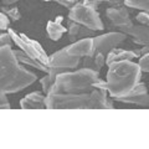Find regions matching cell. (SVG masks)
I'll use <instances>...</instances> for the list:
<instances>
[{"mask_svg": "<svg viewBox=\"0 0 149 149\" xmlns=\"http://www.w3.org/2000/svg\"><path fill=\"white\" fill-rule=\"evenodd\" d=\"M125 0H111L109 4L112 6H122Z\"/></svg>", "mask_w": 149, "mask_h": 149, "instance_id": "cell-31", "label": "cell"}, {"mask_svg": "<svg viewBox=\"0 0 149 149\" xmlns=\"http://www.w3.org/2000/svg\"><path fill=\"white\" fill-rule=\"evenodd\" d=\"M68 54L73 57H86L93 54V37H85L72 45L67 46Z\"/></svg>", "mask_w": 149, "mask_h": 149, "instance_id": "cell-12", "label": "cell"}, {"mask_svg": "<svg viewBox=\"0 0 149 149\" xmlns=\"http://www.w3.org/2000/svg\"><path fill=\"white\" fill-rule=\"evenodd\" d=\"M127 39V35L124 32H109V34H104L101 36L93 37V55L96 54H103L107 56V54L111 50L116 49L119 44Z\"/></svg>", "mask_w": 149, "mask_h": 149, "instance_id": "cell-8", "label": "cell"}, {"mask_svg": "<svg viewBox=\"0 0 149 149\" xmlns=\"http://www.w3.org/2000/svg\"><path fill=\"white\" fill-rule=\"evenodd\" d=\"M46 107L50 109H90V93H50L46 95Z\"/></svg>", "mask_w": 149, "mask_h": 149, "instance_id": "cell-4", "label": "cell"}, {"mask_svg": "<svg viewBox=\"0 0 149 149\" xmlns=\"http://www.w3.org/2000/svg\"><path fill=\"white\" fill-rule=\"evenodd\" d=\"M14 54H15L16 58L19 60V62L20 63L27 65V66L34 67L36 70H40V71H42V72L50 73V67L47 66V65H44V63H41L40 61H37V60L30 57V56H27L22 50H14Z\"/></svg>", "mask_w": 149, "mask_h": 149, "instance_id": "cell-15", "label": "cell"}, {"mask_svg": "<svg viewBox=\"0 0 149 149\" xmlns=\"http://www.w3.org/2000/svg\"><path fill=\"white\" fill-rule=\"evenodd\" d=\"M142 76V70L138 63L130 60L116 61L108 66L107 72V91L112 98L128 96L136 87Z\"/></svg>", "mask_w": 149, "mask_h": 149, "instance_id": "cell-2", "label": "cell"}, {"mask_svg": "<svg viewBox=\"0 0 149 149\" xmlns=\"http://www.w3.org/2000/svg\"><path fill=\"white\" fill-rule=\"evenodd\" d=\"M148 107H149V104H148Z\"/></svg>", "mask_w": 149, "mask_h": 149, "instance_id": "cell-36", "label": "cell"}, {"mask_svg": "<svg viewBox=\"0 0 149 149\" xmlns=\"http://www.w3.org/2000/svg\"><path fill=\"white\" fill-rule=\"evenodd\" d=\"M144 93H147V86L144 85V83L139 82L128 96H141V95H144Z\"/></svg>", "mask_w": 149, "mask_h": 149, "instance_id": "cell-24", "label": "cell"}, {"mask_svg": "<svg viewBox=\"0 0 149 149\" xmlns=\"http://www.w3.org/2000/svg\"><path fill=\"white\" fill-rule=\"evenodd\" d=\"M9 34H10L14 44H15L20 50L24 51L27 56H30V57L40 61L41 63L47 65L49 66L50 57L47 56V54L45 52L42 46H41L39 42H36L35 40L30 39V37H27L24 34H17V32H15L11 29H9Z\"/></svg>", "mask_w": 149, "mask_h": 149, "instance_id": "cell-6", "label": "cell"}, {"mask_svg": "<svg viewBox=\"0 0 149 149\" xmlns=\"http://www.w3.org/2000/svg\"><path fill=\"white\" fill-rule=\"evenodd\" d=\"M100 81V72L82 67L81 70L73 72L68 71L57 74L50 93H72V95L91 93L93 85Z\"/></svg>", "mask_w": 149, "mask_h": 149, "instance_id": "cell-3", "label": "cell"}, {"mask_svg": "<svg viewBox=\"0 0 149 149\" xmlns=\"http://www.w3.org/2000/svg\"><path fill=\"white\" fill-rule=\"evenodd\" d=\"M81 57H73L68 54L67 46L63 47L62 50L55 52L54 55L50 56L49 61V67H50V73L52 77L56 78V76L63 72H68L71 70H74L80 66Z\"/></svg>", "mask_w": 149, "mask_h": 149, "instance_id": "cell-7", "label": "cell"}, {"mask_svg": "<svg viewBox=\"0 0 149 149\" xmlns=\"http://www.w3.org/2000/svg\"><path fill=\"white\" fill-rule=\"evenodd\" d=\"M1 109H10V103L8 101L6 93L1 92Z\"/></svg>", "mask_w": 149, "mask_h": 149, "instance_id": "cell-29", "label": "cell"}, {"mask_svg": "<svg viewBox=\"0 0 149 149\" xmlns=\"http://www.w3.org/2000/svg\"><path fill=\"white\" fill-rule=\"evenodd\" d=\"M122 103H128V104H136L139 107H148L149 104V95L148 92L141 96H125V97H118V98H113Z\"/></svg>", "mask_w": 149, "mask_h": 149, "instance_id": "cell-19", "label": "cell"}, {"mask_svg": "<svg viewBox=\"0 0 149 149\" xmlns=\"http://www.w3.org/2000/svg\"><path fill=\"white\" fill-rule=\"evenodd\" d=\"M1 13H4V14H6V15L11 19V20H14V21H16V20H19V19L21 17V15H20V11H19V9L17 8H6L5 5H4L3 8H1Z\"/></svg>", "mask_w": 149, "mask_h": 149, "instance_id": "cell-22", "label": "cell"}, {"mask_svg": "<svg viewBox=\"0 0 149 149\" xmlns=\"http://www.w3.org/2000/svg\"><path fill=\"white\" fill-rule=\"evenodd\" d=\"M108 91L106 88H95L90 93V109H108L113 108L112 101L107 98Z\"/></svg>", "mask_w": 149, "mask_h": 149, "instance_id": "cell-11", "label": "cell"}, {"mask_svg": "<svg viewBox=\"0 0 149 149\" xmlns=\"http://www.w3.org/2000/svg\"><path fill=\"white\" fill-rule=\"evenodd\" d=\"M106 16L109 19V21L118 29H123V27L130 26L133 24L130 20L129 13L123 6H111L106 10Z\"/></svg>", "mask_w": 149, "mask_h": 149, "instance_id": "cell-9", "label": "cell"}, {"mask_svg": "<svg viewBox=\"0 0 149 149\" xmlns=\"http://www.w3.org/2000/svg\"><path fill=\"white\" fill-rule=\"evenodd\" d=\"M20 107L22 109H45L46 107V96L40 92H32L26 95L20 101Z\"/></svg>", "mask_w": 149, "mask_h": 149, "instance_id": "cell-13", "label": "cell"}, {"mask_svg": "<svg viewBox=\"0 0 149 149\" xmlns=\"http://www.w3.org/2000/svg\"><path fill=\"white\" fill-rule=\"evenodd\" d=\"M37 80L36 74L26 70L16 58L11 46L0 47V82L1 92L16 93Z\"/></svg>", "mask_w": 149, "mask_h": 149, "instance_id": "cell-1", "label": "cell"}, {"mask_svg": "<svg viewBox=\"0 0 149 149\" xmlns=\"http://www.w3.org/2000/svg\"><path fill=\"white\" fill-rule=\"evenodd\" d=\"M141 51V55L143 56V55H147V54H149V46H144V47L142 49V50H139Z\"/></svg>", "mask_w": 149, "mask_h": 149, "instance_id": "cell-33", "label": "cell"}, {"mask_svg": "<svg viewBox=\"0 0 149 149\" xmlns=\"http://www.w3.org/2000/svg\"><path fill=\"white\" fill-rule=\"evenodd\" d=\"M42 1H50V0H42Z\"/></svg>", "mask_w": 149, "mask_h": 149, "instance_id": "cell-35", "label": "cell"}, {"mask_svg": "<svg viewBox=\"0 0 149 149\" xmlns=\"http://www.w3.org/2000/svg\"><path fill=\"white\" fill-rule=\"evenodd\" d=\"M136 19L139 21L141 25H146V26H149V13H139L138 15L136 16Z\"/></svg>", "mask_w": 149, "mask_h": 149, "instance_id": "cell-26", "label": "cell"}, {"mask_svg": "<svg viewBox=\"0 0 149 149\" xmlns=\"http://www.w3.org/2000/svg\"><path fill=\"white\" fill-rule=\"evenodd\" d=\"M13 44H14V41L9 32L8 34L0 35V46H1V47H4V46H13Z\"/></svg>", "mask_w": 149, "mask_h": 149, "instance_id": "cell-25", "label": "cell"}, {"mask_svg": "<svg viewBox=\"0 0 149 149\" xmlns=\"http://www.w3.org/2000/svg\"><path fill=\"white\" fill-rule=\"evenodd\" d=\"M9 25H10V17H9L6 14L1 13V15H0V29L1 30H8Z\"/></svg>", "mask_w": 149, "mask_h": 149, "instance_id": "cell-27", "label": "cell"}, {"mask_svg": "<svg viewBox=\"0 0 149 149\" xmlns=\"http://www.w3.org/2000/svg\"><path fill=\"white\" fill-rule=\"evenodd\" d=\"M16 1H19V0H3V4L5 6H10L13 4H15Z\"/></svg>", "mask_w": 149, "mask_h": 149, "instance_id": "cell-32", "label": "cell"}, {"mask_svg": "<svg viewBox=\"0 0 149 149\" xmlns=\"http://www.w3.org/2000/svg\"><path fill=\"white\" fill-rule=\"evenodd\" d=\"M120 31L124 32L127 36L132 37L136 44L149 46V26L146 25H130L127 27L120 29Z\"/></svg>", "mask_w": 149, "mask_h": 149, "instance_id": "cell-10", "label": "cell"}, {"mask_svg": "<svg viewBox=\"0 0 149 149\" xmlns=\"http://www.w3.org/2000/svg\"><path fill=\"white\" fill-rule=\"evenodd\" d=\"M67 32H68V36L71 37V39L76 40V39L91 37V35H93V32L95 31L88 29V27H86V26L81 25V24H77V22H74V21H70Z\"/></svg>", "mask_w": 149, "mask_h": 149, "instance_id": "cell-18", "label": "cell"}, {"mask_svg": "<svg viewBox=\"0 0 149 149\" xmlns=\"http://www.w3.org/2000/svg\"><path fill=\"white\" fill-rule=\"evenodd\" d=\"M61 21L62 17L58 16L56 17V21H49L46 25V31H47V35L51 40L57 41L61 39L65 32H67V29L61 24Z\"/></svg>", "mask_w": 149, "mask_h": 149, "instance_id": "cell-16", "label": "cell"}, {"mask_svg": "<svg viewBox=\"0 0 149 149\" xmlns=\"http://www.w3.org/2000/svg\"><path fill=\"white\" fill-rule=\"evenodd\" d=\"M52 1H56L60 5L62 6H66V8H72L74 4L78 3V0H52Z\"/></svg>", "mask_w": 149, "mask_h": 149, "instance_id": "cell-28", "label": "cell"}, {"mask_svg": "<svg viewBox=\"0 0 149 149\" xmlns=\"http://www.w3.org/2000/svg\"><path fill=\"white\" fill-rule=\"evenodd\" d=\"M83 4H85L86 6H88V8H92V9H95V10H97L100 3L96 1V0H83Z\"/></svg>", "mask_w": 149, "mask_h": 149, "instance_id": "cell-30", "label": "cell"}, {"mask_svg": "<svg viewBox=\"0 0 149 149\" xmlns=\"http://www.w3.org/2000/svg\"><path fill=\"white\" fill-rule=\"evenodd\" d=\"M106 65V55L103 54H96L93 56H86L82 60V67L90 68L93 71L100 72L101 68Z\"/></svg>", "mask_w": 149, "mask_h": 149, "instance_id": "cell-17", "label": "cell"}, {"mask_svg": "<svg viewBox=\"0 0 149 149\" xmlns=\"http://www.w3.org/2000/svg\"><path fill=\"white\" fill-rule=\"evenodd\" d=\"M68 19L70 21L81 24L93 31H98V30L101 31L104 29V25L102 22L97 10L86 6L83 3H77L72 8H70Z\"/></svg>", "mask_w": 149, "mask_h": 149, "instance_id": "cell-5", "label": "cell"}, {"mask_svg": "<svg viewBox=\"0 0 149 149\" xmlns=\"http://www.w3.org/2000/svg\"><path fill=\"white\" fill-rule=\"evenodd\" d=\"M55 81H56V78L52 77V76H51V74H49V73H46V76H44V77L40 80L41 87H42V91H44L45 95H49V93L51 92V88H52Z\"/></svg>", "mask_w": 149, "mask_h": 149, "instance_id": "cell-21", "label": "cell"}, {"mask_svg": "<svg viewBox=\"0 0 149 149\" xmlns=\"http://www.w3.org/2000/svg\"><path fill=\"white\" fill-rule=\"evenodd\" d=\"M124 5L132 9H138L144 13H149V0H125Z\"/></svg>", "mask_w": 149, "mask_h": 149, "instance_id": "cell-20", "label": "cell"}, {"mask_svg": "<svg viewBox=\"0 0 149 149\" xmlns=\"http://www.w3.org/2000/svg\"><path fill=\"white\" fill-rule=\"evenodd\" d=\"M96 1H98V3H103V1H111V0H96Z\"/></svg>", "mask_w": 149, "mask_h": 149, "instance_id": "cell-34", "label": "cell"}, {"mask_svg": "<svg viewBox=\"0 0 149 149\" xmlns=\"http://www.w3.org/2000/svg\"><path fill=\"white\" fill-rule=\"evenodd\" d=\"M139 67H141L142 72H149V54L143 55L141 58H139Z\"/></svg>", "mask_w": 149, "mask_h": 149, "instance_id": "cell-23", "label": "cell"}, {"mask_svg": "<svg viewBox=\"0 0 149 149\" xmlns=\"http://www.w3.org/2000/svg\"><path fill=\"white\" fill-rule=\"evenodd\" d=\"M136 57H139L136 51H128V50H111L106 56V65H109L116 61H125V60H133Z\"/></svg>", "mask_w": 149, "mask_h": 149, "instance_id": "cell-14", "label": "cell"}]
</instances>
